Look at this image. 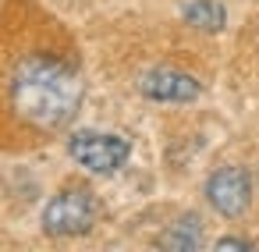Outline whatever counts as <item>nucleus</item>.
Here are the masks:
<instances>
[{
  "instance_id": "obj_8",
  "label": "nucleus",
  "mask_w": 259,
  "mask_h": 252,
  "mask_svg": "<svg viewBox=\"0 0 259 252\" xmlns=\"http://www.w3.org/2000/svg\"><path fill=\"white\" fill-rule=\"evenodd\" d=\"M217 248H220V252H224V248H245V252H248V248H252V241H248V238H220V241H217Z\"/></svg>"
},
{
  "instance_id": "obj_3",
  "label": "nucleus",
  "mask_w": 259,
  "mask_h": 252,
  "mask_svg": "<svg viewBox=\"0 0 259 252\" xmlns=\"http://www.w3.org/2000/svg\"><path fill=\"white\" fill-rule=\"evenodd\" d=\"M68 153L93 174H114L128 160L132 142L121 135H110V132H75L68 142Z\"/></svg>"
},
{
  "instance_id": "obj_4",
  "label": "nucleus",
  "mask_w": 259,
  "mask_h": 252,
  "mask_svg": "<svg viewBox=\"0 0 259 252\" xmlns=\"http://www.w3.org/2000/svg\"><path fill=\"white\" fill-rule=\"evenodd\" d=\"M248 174L241 167H220L209 181H206V199L220 217H241L248 209Z\"/></svg>"
},
{
  "instance_id": "obj_5",
  "label": "nucleus",
  "mask_w": 259,
  "mask_h": 252,
  "mask_svg": "<svg viewBox=\"0 0 259 252\" xmlns=\"http://www.w3.org/2000/svg\"><path fill=\"white\" fill-rule=\"evenodd\" d=\"M139 89L142 96L156 100V103H188L202 93V86L188 75V71H178V68H153L139 78Z\"/></svg>"
},
{
  "instance_id": "obj_2",
  "label": "nucleus",
  "mask_w": 259,
  "mask_h": 252,
  "mask_svg": "<svg viewBox=\"0 0 259 252\" xmlns=\"http://www.w3.org/2000/svg\"><path fill=\"white\" fill-rule=\"evenodd\" d=\"M96 213H100L96 195H93L89 188L75 185V188L57 192V195L47 202V209H43V231L54 234V238L85 234V231L96 224Z\"/></svg>"
},
{
  "instance_id": "obj_6",
  "label": "nucleus",
  "mask_w": 259,
  "mask_h": 252,
  "mask_svg": "<svg viewBox=\"0 0 259 252\" xmlns=\"http://www.w3.org/2000/svg\"><path fill=\"white\" fill-rule=\"evenodd\" d=\"M181 15L192 29H202V32H220L227 22V11L220 0H188Z\"/></svg>"
},
{
  "instance_id": "obj_1",
  "label": "nucleus",
  "mask_w": 259,
  "mask_h": 252,
  "mask_svg": "<svg viewBox=\"0 0 259 252\" xmlns=\"http://www.w3.org/2000/svg\"><path fill=\"white\" fill-rule=\"evenodd\" d=\"M78 103L82 78L68 61L54 54H29L18 61L11 75V107L25 124L39 132H57L75 117Z\"/></svg>"
},
{
  "instance_id": "obj_7",
  "label": "nucleus",
  "mask_w": 259,
  "mask_h": 252,
  "mask_svg": "<svg viewBox=\"0 0 259 252\" xmlns=\"http://www.w3.org/2000/svg\"><path fill=\"white\" fill-rule=\"evenodd\" d=\"M160 245H163V248H178V252L199 248V245H202V224H199V217H195V213L181 217L170 231L160 234Z\"/></svg>"
}]
</instances>
